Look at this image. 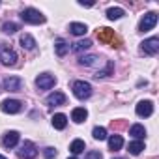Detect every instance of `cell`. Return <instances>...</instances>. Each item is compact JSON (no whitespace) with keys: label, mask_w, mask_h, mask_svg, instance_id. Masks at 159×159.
<instances>
[{"label":"cell","mask_w":159,"mask_h":159,"mask_svg":"<svg viewBox=\"0 0 159 159\" xmlns=\"http://www.w3.org/2000/svg\"><path fill=\"white\" fill-rule=\"evenodd\" d=\"M71 90H73V96L77 99H88L92 96V84L86 81H75Z\"/></svg>","instance_id":"6da1fadb"},{"label":"cell","mask_w":159,"mask_h":159,"mask_svg":"<svg viewBox=\"0 0 159 159\" xmlns=\"http://www.w3.org/2000/svg\"><path fill=\"white\" fill-rule=\"evenodd\" d=\"M21 19H23L25 23H28V25H43V23H45V15H43L41 11L34 10V8L23 10V11H21Z\"/></svg>","instance_id":"7a4b0ae2"},{"label":"cell","mask_w":159,"mask_h":159,"mask_svg":"<svg viewBox=\"0 0 159 159\" xmlns=\"http://www.w3.org/2000/svg\"><path fill=\"white\" fill-rule=\"evenodd\" d=\"M0 62H2L4 66H13L17 62V54L11 47H4L2 43H0Z\"/></svg>","instance_id":"3957f363"},{"label":"cell","mask_w":159,"mask_h":159,"mask_svg":"<svg viewBox=\"0 0 159 159\" xmlns=\"http://www.w3.org/2000/svg\"><path fill=\"white\" fill-rule=\"evenodd\" d=\"M157 25V13H153V11H150V13H146L142 19H140V25H139V30L140 32H148V30H152L153 26Z\"/></svg>","instance_id":"277c9868"},{"label":"cell","mask_w":159,"mask_h":159,"mask_svg":"<svg viewBox=\"0 0 159 159\" xmlns=\"http://www.w3.org/2000/svg\"><path fill=\"white\" fill-rule=\"evenodd\" d=\"M36 84H38L39 90H51V88L56 84V79H54L52 75H49V73H41V75L36 79Z\"/></svg>","instance_id":"5b68a950"},{"label":"cell","mask_w":159,"mask_h":159,"mask_svg":"<svg viewBox=\"0 0 159 159\" xmlns=\"http://www.w3.org/2000/svg\"><path fill=\"white\" fill-rule=\"evenodd\" d=\"M19 155H21L23 159H34V157L38 155V148H36V144L30 142V140H25L23 146H21V150H19Z\"/></svg>","instance_id":"8992f818"},{"label":"cell","mask_w":159,"mask_h":159,"mask_svg":"<svg viewBox=\"0 0 159 159\" xmlns=\"http://www.w3.org/2000/svg\"><path fill=\"white\" fill-rule=\"evenodd\" d=\"M0 109H2V112H6V114H17L21 111V101H17V99H4L2 103H0Z\"/></svg>","instance_id":"52a82bcc"},{"label":"cell","mask_w":159,"mask_h":159,"mask_svg":"<svg viewBox=\"0 0 159 159\" xmlns=\"http://www.w3.org/2000/svg\"><path fill=\"white\" fill-rule=\"evenodd\" d=\"M142 45V51L146 52V54H157V51H159V38H150V39H146V41H142L140 43Z\"/></svg>","instance_id":"ba28073f"},{"label":"cell","mask_w":159,"mask_h":159,"mask_svg":"<svg viewBox=\"0 0 159 159\" xmlns=\"http://www.w3.org/2000/svg\"><path fill=\"white\" fill-rule=\"evenodd\" d=\"M4 88L10 92H19L23 88V79L19 77H6L4 79Z\"/></svg>","instance_id":"9c48e42d"},{"label":"cell","mask_w":159,"mask_h":159,"mask_svg":"<svg viewBox=\"0 0 159 159\" xmlns=\"http://www.w3.org/2000/svg\"><path fill=\"white\" fill-rule=\"evenodd\" d=\"M66 101H67V98H66V94H62V92H52V94L47 96V105H51V107L66 105Z\"/></svg>","instance_id":"30bf717a"},{"label":"cell","mask_w":159,"mask_h":159,"mask_svg":"<svg viewBox=\"0 0 159 159\" xmlns=\"http://www.w3.org/2000/svg\"><path fill=\"white\" fill-rule=\"evenodd\" d=\"M137 114L139 116H144V118H148V116H152L153 114V103L152 101H140L139 105H137Z\"/></svg>","instance_id":"8fae6325"},{"label":"cell","mask_w":159,"mask_h":159,"mask_svg":"<svg viewBox=\"0 0 159 159\" xmlns=\"http://www.w3.org/2000/svg\"><path fill=\"white\" fill-rule=\"evenodd\" d=\"M17 142H19V133L17 131H8L4 135V139H2L4 148H13V146H17Z\"/></svg>","instance_id":"7c38bea8"},{"label":"cell","mask_w":159,"mask_h":159,"mask_svg":"<svg viewBox=\"0 0 159 159\" xmlns=\"http://www.w3.org/2000/svg\"><path fill=\"white\" fill-rule=\"evenodd\" d=\"M86 118H88V111H86L84 107H77V109H73V112H71V120H73L75 124H83Z\"/></svg>","instance_id":"4fadbf2b"},{"label":"cell","mask_w":159,"mask_h":159,"mask_svg":"<svg viewBox=\"0 0 159 159\" xmlns=\"http://www.w3.org/2000/svg\"><path fill=\"white\" fill-rule=\"evenodd\" d=\"M69 30H71V34H75V36H84V34L88 32V26H86L84 23H71V25H69Z\"/></svg>","instance_id":"5bb4252c"},{"label":"cell","mask_w":159,"mask_h":159,"mask_svg":"<svg viewBox=\"0 0 159 159\" xmlns=\"http://www.w3.org/2000/svg\"><path fill=\"white\" fill-rule=\"evenodd\" d=\"M98 36H99L101 41H109V43H112V47H114V39H116V38H114V34H112L111 28H99Z\"/></svg>","instance_id":"9a60e30c"},{"label":"cell","mask_w":159,"mask_h":159,"mask_svg":"<svg viewBox=\"0 0 159 159\" xmlns=\"http://www.w3.org/2000/svg\"><path fill=\"white\" fill-rule=\"evenodd\" d=\"M66 125H67V116L66 114H60L58 112V114L52 116V127L54 129H64Z\"/></svg>","instance_id":"2e32d148"},{"label":"cell","mask_w":159,"mask_h":159,"mask_svg":"<svg viewBox=\"0 0 159 159\" xmlns=\"http://www.w3.org/2000/svg\"><path fill=\"white\" fill-rule=\"evenodd\" d=\"M122 146H124V139H122L120 135L109 137V150H111V152H116V150H120Z\"/></svg>","instance_id":"e0dca14e"},{"label":"cell","mask_w":159,"mask_h":159,"mask_svg":"<svg viewBox=\"0 0 159 159\" xmlns=\"http://www.w3.org/2000/svg\"><path fill=\"white\" fill-rule=\"evenodd\" d=\"M21 47L26 49V51H32V49L36 47V39H34L30 34H23V36H21Z\"/></svg>","instance_id":"ac0fdd59"},{"label":"cell","mask_w":159,"mask_h":159,"mask_svg":"<svg viewBox=\"0 0 159 159\" xmlns=\"http://www.w3.org/2000/svg\"><path fill=\"white\" fill-rule=\"evenodd\" d=\"M129 135H131V137H135L137 140H140V139L146 135V129H144V125H140V124H135V125H131V129H129Z\"/></svg>","instance_id":"d6986e66"},{"label":"cell","mask_w":159,"mask_h":159,"mask_svg":"<svg viewBox=\"0 0 159 159\" xmlns=\"http://www.w3.org/2000/svg\"><path fill=\"white\" fill-rule=\"evenodd\" d=\"M69 150H71V153H73V155L83 153V152H84V140H81V139H75V140L71 142Z\"/></svg>","instance_id":"ffe728a7"},{"label":"cell","mask_w":159,"mask_h":159,"mask_svg":"<svg viewBox=\"0 0 159 159\" xmlns=\"http://www.w3.org/2000/svg\"><path fill=\"white\" fill-rule=\"evenodd\" d=\"M125 15V11L122 10V8H111V10H107V17L111 19V21H116V19H122Z\"/></svg>","instance_id":"44dd1931"},{"label":"cell","mask_w":159,"mask_h":159,"mask_svg":"<svg viewBox=\"0 0 159 159\" xmlns=\"http://www.w3.org/2000/svg\"><path fill=\"white\" fill-rule=\"evenodd\" d=\"M144 150V142L142 140H133V142H129V153H133V155H139L140 152Z\"/></svg>","instance_id":"7402d4cb"},{"label":"cell","mask_w":159,"mask_h":159,"mask_svg":"<svg viewBox=\"0 0 159 159\" xmlns=\"http://www.w3.org/2000/svg\"><path fill=\"white\" fill-rule=\"evenodd\" d=\"M90 47H92V41H90V39H81V41L73 43V51H75V52L86 51V49H90Z\"/></svg>","instance_id":"603a6c76"},{"label":"cell","mask_w":159,"mask_h":159,"mask_svg":"<svg viewBox=\"0 0 159 159\" xmlns=\"http://www.w3.org/2000/svg\"><path fill=\"white\" fill-rule=\"evenodd\" d=\"M54 49H56V54H58V56H66V54H67V51H69V45H67L66 41L58 39V41H56V45H54Z\"/></svg>","instance_id":"cb8c5ba5"},{"label":"cell","mask_w":159,"mask_h":159,"mask_svg":"<svg viewBox=\"0 0 159 159\" xmlns=\"http://www.w3.org/2000/svg\"><path fill=\"white\" fill-rule=\"evenodd\" d=\"M92 135H94V139H96V140H105V139H107V129L98 125V127H94Z\"/></svg>","instance_id":"d4e9b609"},{"label":"cell","mask_w":159,"mask_h":159,"mask_svg":"<svg viewBox=\"0 0 159 159\" xmlns=\"http://www.w3.org/2000/svg\"><path fill=\"white\" fill-rule=\"evenodd\" d=\"M96 60H98V56H94V54H90V56H81V58H79V64H83V66H94Z\"/></svg>","instance_id":"484cf974"},{"label":"cell","mask_w":159,"mask_h":159,"mask_svg":"<svg viewBox=\"0 0 159 159\" xmlns=\"http://www.w3.org/2000/svg\"><path fill=\"white\" fill-rule=\"evenodd\" d=\"M2 30H4L6 34H15V32L19 30V25H17V23H6V25L2 26Z\"/></svg>","instance_id":"4316f807"},{"label":"cell","mask_w":159,"mask_h":159,"mask_svg":"<svg viewBox=\"0 0 159 159\" xmlns=\"http://www.w3.org/2000/svg\"><path fill=\"white\" fill-rule=\"evenodd\" d=\"M112 67H114V66H112V62H109L105 69H101V71H98V73H96V77L99 79V77H107V75H111V73H112Z\"/></svg>","instance_id":"83f0119b"},{"label":"cell","mask_w":159,"mask_h":159,"mask_svg":"<svg viewBox=\"0 0 159 159\" xmlns=\"http://www.w3.org/2000/svg\"><path fill=\"white\" fill-rule=\"evenodd\" d=\"M43 155H45L47 159H52V157H56V150H54L52 146H49V148L43 150Z\"/></svg>","instance_id":"f1b7e54d"},{"label":"cell","mask_w":159,"mask_h":159,"mask_svg":"<svg viewBox=\"0 0 159 159\" xmlns=\"http://www.w3.org/2000/svg\"><path fill=\"white\" fill-rule=\"evenodd\" d=\"M86 159H103V155L99 152H88L86 153Z\"/></svg>","instance_id":"f546056e"},{"label":"cell","mask_w":159,"mask_h":159,"mask_svg":"<svg viewBox=\"0 0 159 159\" xmlns=\"http://www.w3.org/2000/svg\"><path fill=\"white\" fill-rule=\"evenodd\" d=\"M0 159H6V157H4V155H0Z\"/></svg>","instance_id":"4dcf8cb0"},{"label":"cell","mask_w":159,"mask_h":159,"mask_svg":"<svg viewBox=\"0 0 159 159\" xmlns=\"http://www.w3.org/2000/svg\"><path fill=\"white\" fill-rule=\"evenodd\" d=\"M69 159H77V157H69Z\"/></svg>","instance_id":"1f68e13d"}]
</instances>
